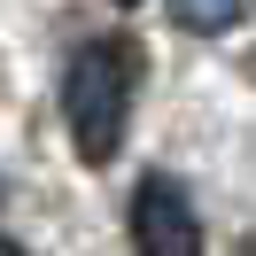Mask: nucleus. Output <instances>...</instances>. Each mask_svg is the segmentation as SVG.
Returning <instances> with one entry per match:
<instances>
[{"mask_svg":"<svg viewBox=\"0 0 256 256\" xmlns=\"http://www.w3.org/2000/svg\"><path fill=\"white\" fill-rule=\"evenodd\" d=\"M132 86H140V54L132 39H86L62 70V124H70V148L86 163H116L124 148V124H132Z\"/></svg>","mask_w":256,"mask_h":256,"instance_id":"f257e3e1","label":"nucleus"},{"mask_svg":"<svg viewBox=\"0 0 256 256\" xmlns=\"http://www.w3.org/2000/svg\"><path fill=\"white\" fill-rule=\"evenodd\" d=\"M132 256H202V218L194 194L171 171H148L132 186Z\"/></svg>","mask_w":256,"mask_h":256,"instance_id":"f03ea898","label":"nucleus"},{"mask_svg":"<svg viewBox=\"0 0 256 256\" xmlns=\"http://www.w3.org/2000/svg\"><path fill=\"white\" fill-rule=\"evenodd\" d=\"M240 8H248V0H171V24L194 32V39H225L240 24Z\"/></svg>","mask_w":256,"mask_h":256,"instance_id":"7ed1b4c3","label":"nucleus"},{"mask_svg":"<svg viewBox=\"0 0 256 256\" xmlns=\"http://www.w3.org/2000/svg\"><path fill=\"white\" fill-rule=\"evenodd\" d=\"M109 8H140V0H109Z\"/></svg>","mask_w":256,"mask_h":256,"instance_id":"20e7f679","label":"nucleus"},{"mask_svg":"<svg viewBox=\"0 0 256 256\" xmlns=\"http://www.w3.org/2000/svg\"><path fill=\"white\" fill-rule=\"evenodd\" d=\"M0 256H24V248H8V240H0Z\"/></svg>","mask_w":256,"mask_h":256,"instance_id":"39448f33","label":"nucleus"}]
</instances>
